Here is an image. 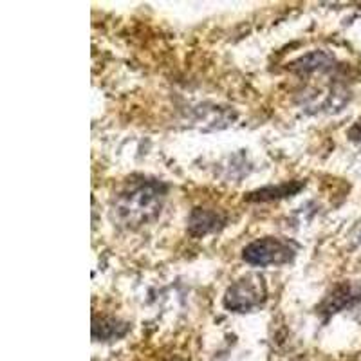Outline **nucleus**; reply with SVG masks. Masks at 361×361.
Here are the masks:
<instances>
[{"label": "nucleus", "instance_id": "f257e3e1", "mask_svg": "<svg viewBox=\"0 0 361 361\" xmlns=\"http://www.w3.org/2000/svg\"><path fill=\"white\" fill-rule=\"evenodd\" d=\"M166 199V186L159 180H140L118 195L114 214L128 228L143 226L161 214Z\"/></svg>", "mask_w": 361, "mask_h": 361}, {"label": "nucleus", "instance_id": "f03ea898", "mask_svg": "<svg viewBox=\"0 0 361 361\" xmlns=\"http://www.w3.org/2000/svg\"><path fill=\"white\" fill-rule=\"evenodd\" d=\"M296 257V244L280 237L257 238L243 250V259L250 266H282Z\"/></svg>", "mask_w": 361, "mask_h": 361}, {"label": "nucleus", "instance_id": "7ed1b4c3", "mask_svg": "<svg viewBox=\"0 0 361 361\" xmlns=\"http://www.w3.org/2000/svg\"><path fill=\"white\" fill-rule=\"evenodd\" d=\"M267 291L264 279L259 275H247L231 283L224 295V307L235 312L253 311L264 304Z\"/></svg>", "mask_w": 361, "mask_h": 361}, {"label": "nucleus", "instance_id": "20e7f679", "mask_svg": "<svg viewBox=\"0 0 361 361\" xmlns=\"http://www.w3.org/2000/svg\"><path fill=\"white\" fill-rule=\"evenodd\" d=\"M224 219L221 217V214L214 212V209L206 208H195L190 215L188 221V231L193 237H204V235L212 233V231H217L222 226Z\"/></svg>", "mask_w": 361, "mask_h": 361}, {"label": "nucleus", "instance_id": "39448f33", "mask_svg": "<svg viewBox=\"0 0 361 361\" xmlns=\"http://www.w3.org/2000/svg\"><path fill=\"white\" fill-rule=\"evenodd\" d=\"M357 298H360V293H356L350 286H345L343 283V286L334 289V291L325 298L324 305H322V311L333 314V312H338L343 307H347V305L354 304Z\"/></svg>", "mask_w": 361, "mask_h": 361}, {"label": "nucleus", "instance_id": "423d86ee", "mask_svg": "<svg viewBox=\"0 0 361 361\" xmlns=\"http://www.w3.org/2000/svg\"><path fill=\"white\" fill-rule=\"evenodd\" d=\"M127 331V324H121L114 318H94L92 322V338L98 341L121 338Z\"/></svg>", "mask_w": 361, "mask_h": 361}, {"label": "nucleus", "instance_id": "0eeeda50", "mask_svg": "<svg viewBox=\"0 0 361 361\" xmlns=\"http://www.w3.org/2000/svg\"><path fill=\"white\" fill-rule=\"evenodd\" d=\"M302 183H288V185H280L276 188H262L259 192H253L247 195V201L251 202H266V201H275V199L288 197V195H295L296 192H300L302 188Z\"/></svg>", "mask_w": 361, "mask_h": 361}, {"label": "nucleus", "instance_id": "6e6552de", "mask_svg": "<svg viewBox=\"0 0 361 361\" xmlns=\"http://www.w3.org/2000/svg\"><path fill=\"white\" fill-rule=\"evenodd\" d=\"M331 56H327L325 53H311L307 54V56L300 58L298 62L293 63V69L300 71L302 74H309V73H316V71H324L327 69V67H331Z\"/></svg>", "mask_w": 361, "mask_h": 361}, {"label": "nucleus", "instance_id": "1a4fd4ad", "mask_svg": "<svg viewBox=\"0 0 361 361\" xmlns=\"http://www.w3.org/2000/svg\"><path fill=\"white\" fill-rule=\"evenodd\" d=\"M349 137L353 141H356V143H361V118L357 119L354 127L349 130Z\"/></svg>", "mask_w": 361, "mask_h": 361}]
</instances>
